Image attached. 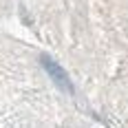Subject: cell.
Instances as JSON below:
<instances>
[{
	"instance_id": "6da1fadb",
	"label": "cell",
	"mask_w": 128,
	"mask_h": 128,
	"mask_svg": "<svg viewBox=\"0 0 128 128\" xmlns=\"http://www.w3.org/2000/svg\"><path fill=\"white\" fill-rule=\"evenodd\" d=\"M42 66L46 68V73L51 75V80H53V82H55L62 90L73 93V84H71V80H68V75H66V71H64L60 64H55L49 55H42Z\"/></svg>"
}]
</instances>
